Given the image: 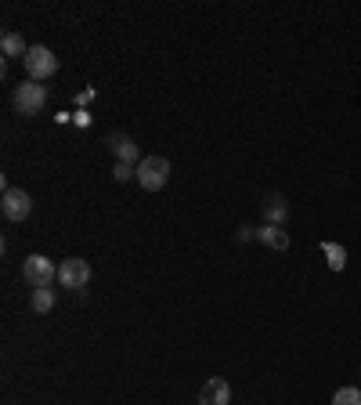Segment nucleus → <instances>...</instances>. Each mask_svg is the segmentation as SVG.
<instances>
[{
	"mask_svg": "<svg viewBox=\"0 0 361 405\" xmlns=\"http://www.w3.org/2000/svg\"><path fill=\"white\" fill-rule=\"evenodd\" d=\"M170 181V159L166 156H141L138 163V185L145 192H159Z\"/></svg>",
	"mask_w": 361,
	"mask_h": 405,
	"instance_id": "1",
	"label": "nucleus"
},
{
	"mask_svg": "<svg viewBox=\"0 0 361 405\" xmlns=\"http://www.w3.org/2000/svg\"><path fill=\"white\" fill-rule=\"evenodd\" d=\"M22 279H26L33 289H51V282L58 279V268L51 264V257L29 254V257L22 261Z\"/></svg>",
	"mask_w": 361,
	"mask_h": 405,
	"instance_id": "2",
	"label": "nucleus"
},
{
	"mask_svg": "<svg viewBox=\"0 0 361 405\" xmlns=\"http://www.w3.org/2000/svg\"><path fill=\"white\" fill-rule=\"evenodd\" d=\"M22 66H26L29 80H33V84H40V80H51V76L58 73V58H54L47 47H29V51H26V58H22Z\"/></svg>",
	"mask_w": 361,
	"mask_h": 405,
	"instance_id": "3",
	"label": "nucleus"
},
{
	"mask_svg": "<svg viewBox=\"0 0 361 405\" xmlns=\"http://www.w3.org/2000/svg\"><path fill=\"white\" fill-rule=\"evenodd\" d=\"M44 105H47V87H40L33 80H26L22 87H15V109L22 116H40Z\"/></svg>",
	"mask_w": 361,
	"mask_h": 405,
	"instance_id": "4",
	"label": "nucleus"
},
{
	"mask_svg": "<svg viewBox=\"0 0 361 405\" xmlns=\"http://www.w3.org/2000/svg\"><path fill=\"white\" fill-rule=\"evenodd\" d=\"M58 282H62L66 289H80L91 282V264L83 261V257H66L62 264H58Z\"/></svg>",
	"mask_w": 361,
	"mask_h": 405,
	"instance_id": "5",
	"label": "nucleus"
},
{
	"mask_svg": "<svg viewBox=\"0 0 361 405\" xmlns=\"http://www.w3.org/2000/svg\"><path fill=\"white\" fill-rule=\"evenodd\" d=\"M33 210V199L26 189H4V196H0V214H4L8 221H26Z\"/></svg>",
	"mask_w": 361,
	"mask_h": 405,
	"instance_id": "6",
	"label": "nucleus"
},
{
	"mask_svg": "<svg viewBox=\"0 0 361 405\" xmlns=\"http://www.w3.org/2000/svg\"><path fill=\"white\" fill-rule=\"evenodd\" d=\"M105 145H108V152H112L119 163H131V166L141 163V159H138V141H134L131 134H123V131H112V134L105 138Z\"/></svg>",
	"mask_w": 361,
	"mask_h": 405,
	"instance_id": "7",
	"label": "nucleus"
},
{
	"mask_svg": "<svg viewBox=\"0 0 361 405\" xmlns=\"http://www.w3.org/2000/svg\"><path fill=\"white\" fill-rule=\"evenodd\" d=\"M199 405H231V387L220 376H210L199 391Z\"/></svg>",
	"mask_w": 361,
	"mask_h": 405,
	"instance_id": "8",
	"label": "nucleus"
},
{
	"mask_svg": "<svg viewBox=\"0 0 361 405\" xmlns=\"http://www.w3.org/2000/svg\"><path fill=\"white\" fill-rule=\"evenodd\" d=\"M257 239L268 250H289V231H282V224H260L257 228Z\"/></svg>",
	"mask_w": 361,
	"mask_h": 405,
	"instance_id": "9",
	"label": "nucleus"
},
{
	"mask_svg": "<svg viewBox=\"0 0 361 405\" xmlns=\"http://www.w3.org/2000/svg\"><path fill=\"white\" fill-rule=\"evenodd\" d=\"M285 214H289L285 199L282 196H268V203H264V224H285Z\"/></svg>",
	"mask_w": 361,
	"mask_h": 405,
	"instance_id": "10",
	"label": "nucleus"
},
{
	"mask_svg": "<svg viewBox=\"0 0 361 405\" xmlns=\"http://www.w3.org/2000/svg\"><path fill=\"white\" fill-rule=\"evenodd\" d=\"M322 254H325V261H329L332 271H343L347 268V250L340 243H322Z\"/></svg>",
	"mask_w": 361,
	"mask_h": 405,
	"instance_id": "11",
	"label": "nucleus"
},
{
	"mask_svg": "<svg viewBox=\"0 0 361 405\" xmlns=\"http://www.w3.org/2000/svg\"><path fill=\"white\" fill-rule=\"evenodd\" d=\"M0 51H4V58H26V44L19 33H4V40H0Z\"/></svg>",
	"mask_w": 361,
	"mask_h": 405,
	"instance_id": "12",
	"label": "nucleus"
},
{
	"mask_svg": "<svg viewBox=\"0 0 361 405\" xmlns=\"http://www.w3.org/2000/svg\"><path fill=\"white\" fill-rule=\"evenodd\" d=\"M29 308H33L36 315H47V311L54 308V289H33V301H29Z\"/></svg>",
	"mask_w": 361,
	"mask_h": 405,
	"instance_id": "13",
	"label": "nucleus"
},
{
	"mask_svg": "<svg viewBox=\"0 0 361 405\" xmlns=\"http://www.w3.org/2000/svg\"><path fill=\"white\" fill-rule=\"evenodd\" d=\"M332 405H361V387H340L332 394Z\"/></svg>",
	"mask_w": 361,
	"mask_h": 405,
	"instance_id": "14",
	"label": "nucleus"
},
{
	"mask_svg": "<svg viewBox=\"0 0 361 405\" xmlns=\"http://www.w3.org/2000/svg\"><path fill=\"white\" fill-rule=\"evenodd\" d=\"M112 178H116V181H131V178H138V166H131V163H116V166H112Z\"/></svg>",
	"mask_w": 361,
	"mask_h": 405,
	"instance_id": "15",
	"label": "nucleus"
},
{
	"mask_svg": "<svg viewBox=\"0 0 361 405\" xmlns=\"http://www.w3.org/2000/svg\"><path fill=\"white\" fill-rule=\"evenodd\" d=\"M73 124H76V127H91V112H83V109H80V112L73 116Z\"/></svg>",
	"mask_w": 361,
	"mask_h": 405,
	"instance_id": "16",
	"label": "nucleus"
}]
</instances>
